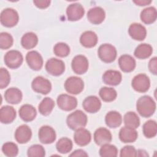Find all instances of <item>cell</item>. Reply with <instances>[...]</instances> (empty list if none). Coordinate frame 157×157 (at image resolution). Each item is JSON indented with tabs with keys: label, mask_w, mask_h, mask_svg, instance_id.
Instances as JSON below:
<instances>
[{
	"label": "cell",
	"mask_w": 157,
	"mask_h": 157,
	"mask_svg": "<svg viewBox=\"0 0 157 157\" xmlns=\"http://www.w3.org/2000/svg\"><path fill=\"white\" fill-rule=\"evenodd\" d=\"M136 109L140 115L145 118H148L155 113L156 103L152 98L147 95H144L137 100Z\"/></svg>",
	"instance_id": "cell-1"
},
{
	"label": "cell",
	"mask_w": 157,
	"mask_h": 157,
	"mask_svg": "<svg viewBox=\"0 0 157 157\" xmlns=\"http://www.w3.org/2000/svg\"><path fill=\"white\" fill-rule=\"evenodd\" d=\"M86 115L80 110H77L70 113L66 119L68 127L72 130L84 128L87 123Z\"/></svg>",
	"instance_id": "cell-2"
},
{
	"label": "cell",
	"mask_w": 157,
	"mask_h": 157,
	"mask_svg": "<svg viewBox=\"0 0 157 157\" xmlns=\"http://www.w3.org/2000/svg\"><path fill=\"white\" fill-rule=\"evenodd\" d=\"M18 12L13 9L6 8L2 10L0 15L1 24L7 28L15 26L18 22Z\"/></svg>",
	"instance_id": "cell-3"
},
{
	"label": "cell",
	"mask_w": 157,
	"mask_h": 157,
	"mask_svg": "<svg viewBox=\"0 0 157 157\" xmlns=\"http://www.w3.org/2000/svg\"><path fill=\"white\" fill-rule=\"evenodd\" d=\"M98 54L99 58L104 63H112L116 59L117 52L115 47L110 44H104L99 46Z\"/></svg>",
	"instance_id": "cell-4"
},
{
	"label": "cell",
	"mask_w": 157,
	"mask_h": 157,
	"mask_svg": "<svg viewBox=\"0 0 157 157\" xmlns=\"http://www.w3.org/2000/svg\"><path fill=\"white\" fill-rule=\"evenodd\" d=\"M64 88L67 93L72 94H78L83 90L84 83L81 78L72 76L67 78L65 81Z\"/></svg>",
	"instance_id": "cell-5"
},
{
	"label": "cell",
	"mask_w": 157,
	"mask_h": 157,
	"mask_svg": "<svg viewBox=\"0 0 157 157\" xmlns=\"http://www.w3.org/2000/svg\"><path fill=\"white\" fill-rule=\"evenodd\" d=\"M23 61L22 54L18 50H11L7 52L4 56V63L10 69L19 67Z\"/></svg>",
	"instance_id": "cell-6"
},
{
	"label": "cell",
	"mask_w": 157,
	"mask_h": 157,
	"mask_svg": "<svg viewBox=\"0 0 157 157\" xmlns=\"http://www.w3.org/2000/svg\"><path fill=\"white\" fill-rule=\"evenodd\" d=\"M45 69L50 75L59 76L64 72L65 64L62 60L55 58H52L47 61L45 64Z\"/></svg>",
	"instance_id": "cell-7"
},
{
	"label": "cell",
	"mask_w": 157,
	"mask_h": 157,
	"mask_svg": "<svg viewBox=\"0 0 157 157\" xmlns=\"http://www.w3.org/2000/svg\"><path fill=\"white\" fill-rule=\"evenodd\" d=\"M131 85L135 91L139 93H145L148 90L150 86V81L146 74H139L134 77Z\"/></svg>",
	"instance_id": "cell-8"
},
{
	"label": "cell",
	"mask_w": 157,
	"mask_h": 157,
	"mask_svg": "<svg viewBox=\"0 0 157 157\" xmlns=\"http://www.w3.org/2000/svg\"><path fill=\"white\" fill-rule=\"evenodd\" d=\"M31 87L36 93L47 94L52 90V84L48 79L42 76H37L33 80Z\"/></svg>",
	"instance_id": "cell-9"
},
{
	"label": "cell",
	"mask_w": 157,
	"mask_h": 157,
	"mask_svg": "<svg viewBox=\"0 0 157 157\" xmlns=\"http://www.w3.org/2000/svg\"><path fill=\"white\" fill-rule=\"evenodd\" d=\"M57 104L59 108L64 111H71L77 105V99L67 94H61L57 98Z\"/></svg>",
	"instance_id": "cell-10"
},
{
	"label": "cell",
	"mask_w": 157,
	"mask_h": 157,
	"mask_svg": "<svg viewBox=\"0 0 157 157\" xmlns=\"http://www.w3.org/2000/svg\"><path fill=\"white\" fill-rule=\"evenodd\" d=\"M88 61L84 55H76L72 60V69L77 74L82 75L85 74L88 69Z\"/></svg>",
	"instance_id": "cell-11"
},
{
	"label": "cell",
	"mask_w": 157,
	"mask_h": 157,
	"mask_svg": "<svg viewBox=\"0 0 157 157\" xmlns=\"http://www.w3.org/2000/svg\"><path fill=\"white\" fill-rule=\"evenodd\" d=\"M26 61L28 66L34 71H39L43 66V58L37 51L32 50L27 53Z\"/></svg>",
	"instance_id": "cell-12"
},
{
	"label": "cell",
	"mask_w": 157,
	"mask_h": 157,
	"mask_svg": "<svg viewBox=\"0 0 157 157\" xmlns=\"http://www.w3.org/2000/svg\"><path fill=\"white\" fill-rule=\"evenodd\" d=\"M38 137L40 142L44 144H50L56 140V132L54 129L47 125L42 126L39 130Z\"/></svg>",
	"instance_id": "cell-13"
},
{
	"label": "cell",
	"mask_w": 157,
	"mask_h": 157,
	"mask_svg": "<svg viewBox=\"0 0 157 157\" xmlns=\"http://www.w3.org/2000/svg\"><path fill=\"white\" fill-rule=\"evenodd\" d=\"M85 13L83 7L79 3H73L68 6L66 9V15L68 20L71 21L81 19Z\"/></svg>",
	"instance_id": "cell-14"
},
{
	"label": "cell",
	"mask_w": 157,
	"mask_h": 157,
	"mask_svg": "<svg viewBox=\"0 0 157 157\" xmlns=\"http://www.w3.org/2000/svg\"><path fill=\"white\" fill-rule=\"evenodd\" d=\"M14 136L17 142L19 144H26L31 139L32 131L28 125L22 124L17 128Z\"/></svg>",
	"instance_id": "cell-15"
},
{
	"label": "cell",
	"mask_w": 157,
	"mask_h": 157,
	"mask_svg": "<svg viewBox=\"0 0 157 157\" xmlns=\"http://www.w3.org/2000/svg\"><path fill=\"white\" fill-rule=\"evenodd\" d=\"M82 106L86 112L94 113L99 110L101 107V102L97 96H89L83 100Z\"/></svg>",
	"instance_id": "cell-16"
},
{
	"label": "cell",
	"mask_w": 157,
	"mask_h": 157,
	"mask_svg": "<svg viewBox=\"0 0 157 157\" xmlns=\"http://www.w3.org/2000/svg\"><path fill=\"white\" fill-rule=\"evenodd\" d=\"M105 13L101 7H94L90 9L87 13L88 21L94 25L101 24L105 19Z\"/></svg>",
	"instance_id": "cell-17"
},
{
	"label": "cell",
	"mask_w": 157,
	"mask_h": 157,
	"mask_svg": "<svg viewBox=\"0 0 157 157\" xmlns=\"http://www.w3.org/2000/svg\"><path fill=\"white\" fill-rule=\"evenodd\" d=\"M112 137L110 131L105 128H99L94 133V140L98 145L109 144Z\"/></svg>",
	"instance_id": "cell-18"
},
{
	"label": "cell",
	"mask_w": 157,
	"mask_h": 157,
	"mask_svg": "<svg viewBox=\"0 0 157 157\" xmlns=\"http://www.w3.org/2000/svg\"><path fill=\"white\" fill-rule=\"evenodd\" d=\"M128 33L133 39L141 41L144 40L146 37L147 30L142 25L134 23L129 26L128 29Z\"/></svg>",
	"instance_id": "cell-19"
},
{
	"label": "cell",
	"mask_w": 157,
	"mask_h": 157,
	"mask_svg": "<svg viewBox=\"0 0 157 157\" xmlns=\"http://www.w3.org/2000/svg\"><path fill=\"white\" fill-rule=\"evenodd\" d=\"M122 80L121 74L115 70L106 71L102 75V80L106 85L117 86L120 83Z\"/></svg>",
	"instance_id": "cell-20"
},
{
	"label": "cell",
	"mask_w": 157,
	"mask_h": 157,
	"mask_svg": "<svg viewBox=\"0 0 157 157\" xmlns=\"http://www.w3.org/2000/svg\"><path fill=\"white\" fill-rule=\"evenodd\" d=\"M74 139L75 144L79 146H85L88 145L91 140V135L90 132L82 128L75 130L74 135Z\"/></svg>",
	"instance_id": "cell-21"
},
{
	"label": "cell",
	"mask_w": 157,
	"mask_h": 157,
	"mask_svg": "<svg viewBox=\"0 0 157 157\" xmlns=\"http://www.w3.org/2000/svg\"><path fill=\"white\" fill-rule=\"evenodd\" d=\"M138 133L136 129L127 126L121 128L119 132V138L123 143H132L136 140Z\"/></svg>",
	"instance_id": "cell-22"
},
{
	"label": "cell",
	"mask_w": 157,
	"mask_h": 157,
	"mask_svg": "<svg viewBox=\"0 0 157 157\" xmlns=\"http://www.w3.org/2000/svg\"><path fill=\"white\" fill-rule=\"evenodd\" d=\"M118 64L121 70L124 72H130L136 67L134 58L129 55H123L118 59Z\"/></svg>",
	"instance_id": "cell-23"
},
{
	"label": "cell",
	"mask_w": 157,
	"mask_h": 157,
	"mask_svg": "<svg viewBox=\"0 0 157 157\" xmlns=\"http://www.w3.org/2000/svg\"><path fill=\"white\" fill-rule=\"evenodd\" d=\"M19 116L25 122L33 121L36 117V109L30 104H24L21 106L18 111Z\"/></svg>",
	"instance_id": "cell-24"
},
{
	"label": "cell",
	"mask_w": 157,
	"mask_h": 157,
	"mask_svg": "<svg viewBox=\"0 0 157 157\" xmlns=\"http://www.w3.org/2000/svg\"><path fill=\"white\" fill-rule=\"evenodd\" d=\"M16 117V111L10 105H4L0 110V121L3 124L12 123Z\"/></svg>",
	"instance_id": "cell-25"
},
{
	"label": "cell",
	"mask_w": 157,
	"mask_h": 157,
	"mask_svg": "<svg viewBox=\"0 0 157 157\" xmlns=\"http://www.w3.org/2000/svg\"><path fill=\"white\" fill-rule=\"evenodd\" d=\"M4 98L7 102L11 104H17L22 99V93L17 88L12 87L6 90L4 93Z\"/></svg>",
	"instance_id": "cell-26"
},
{
	"label": "cell",
	"mask_w": 157,
	"mask_h": 157,
	"mask_svg": "<svg viewBox=\"0 0 157 157\" xmlns=\"http://www.w3.org/2000/svg\"><path fill=\"white\" fill-rule=\"evenodd\" d=\"M98 40L96 34L92 31H86L83 33L80 37V44L86 48L94 47L97 44Z\"/></svg>",
	"instance_id": "cell-27"
},
{
	"label": "cell",
	"mask_w": 157,
	"mask_h": 157,
	"mask_svg": "<svg viewBox=\"0 0 157 157\" xmlns=\"http://www.w3.org/2000/svg\"><path fill=\"white\" fill-rule=\"evenodd\" d=\"M105 121L108 127L116 128L120 126L122 123L121 115L117 111H110L105 115Z\"/></svg>",
	"instance_id": "cell-28"
},
{
	"label": "cell",
	"mask_w": 157,
	"mask_h": 157,
	"mask_svg": "<svg viewBox=\"0 0 157 157\" xmlns=\"http://www.w3.org/2000/svg\"><path fill=\"white\" fill-rule=\"evenodd\" d=\"M157 12L154 7H148L140 13V19L143 23L147 25H150L154 23L156 20Z\"/></svg>",
	"instance_id": "cell-29"
},
{
	"label": "cell",
	"mask_w": 157,
	"mask_h": 157,
	"mask_svg": "<svg viewBox=\"0 0 157 157\" xmlns=\"http://www.w3.org/2000/svg\"><path fill=\"white\" fill-rule=\"evenodd\" d=\"M38 43V37L37 35L33 33L29 32L25 34L21 39V44L25 49H31L34 48Z\"/></svg>",
	"instance_id": "cell-30"
},
{
	"label": "cell",
	"mask_w": 157,
	"mask_h": 157,
	"mask_svg": "<svg viewBox=\"0 0 157 157\" xmlns=\"http://www.w3.org/2000/svg\"><path fill=\"white\" fill-rule=\"evenodd\" d=\"M153 52L152 47L148 44H141L135 49L134 54L138 59H146L151 56Z\"/></svg>",
	"instance_id": "cell-31"
},
{
	"label": "cell",
	"mask_w": 157,
	"mask_h": 157,
	"mask_svg": "<svg viewBox=\"0 0 157 157\" xmlns=\"http://www.w3.org/2000/svg\"><path fill=\"white\" fill-rule=\"evenodd\" d=\"M54 107H55L54 101L49 97H46L44 98L42 101L40 102L38 106V109H39V113L41 115L47 116L50 114Z\"/></svg>",
	"instance_id": "cell-32"
},
{
	"label": "cell",
	"mask_w": 157,
	"mask_h": 157,
	"mask_svg": "<svg viewBox=\"0 0 157 157\" xmlns=\"http://www.w3.org/2000/svg\"><path fill=\"white\" fill-rule=\"evenodd\" d=\"M123 121L125 126L136 129L140 125V119L138 115L134 112L126 113L123 117Z\"/></svg>",
	"instance_id": "cell-33"
},
{
	"label": "cell",
	"mask_w": 157,
	"mask_h": 157,
	"mask_svg": "<svg viewBox=\"0 0 157 157\" xmlns=\"http://www.w3.org/2000/svg\"><path fill=\"white\" fill-rule=\"evenodd\" d=\"M56 148L59 153L66 154L71 151L72 148V142L67 137H62L56 142Z\"/></svg>",
	"instance_id": "cell-34"
},
{
	"label": "cell",
	"mask_w": 157,
	"mask_h": 157,
	"mask_svg": "<svg viewBox=\"0 0 157 157\" xmlns=\"http://www.w3.org/2000/svg\"><path fill=\"white\" fill-rule=\"evenodd\" d=\"M142 131L144 135L147 138L154 137L157 133L156 122L153 120H148L144 124Z\"/></svg>",
	"instance_id": "cell-35"
},
{
	"label": "cell",
	"mask_w": 157,
	"mask_h": 157,
	"mask_svg": "<svg viewBox=\"0 0 157 157\" xmlns=\"http://www.w3.org/2000/svg\"><path fill=\"white\" fill-rule=\"evenodd\" d=\"M99 94L101 98L105 102H112L117 96V91L114 88L107 86L102 87L99 91Z\"/></svg>",
	"instance_id": "cell-36"
},
{
	"label": "cell",
	"mask_w": 157,
	"mask_h": 157,
	"mask_svg": "<svg viewBox=\"0 0 157 157\" xmlns=\"http://www.w3.org/2000/svg\"><path fill=\"white\" fill-rule=\"evenodd\" d=\"M99 155L102 157L117 156L118 155V149L113 145L106 144L101 145L99 149Z\"/></svg>",
	"instance_id": "cell-37"
},
{
	"label": "cell",
	"mask_w": 157,
	"mask_h": 157,
	"mask_svg": "<svg viewBox=\"0 0 157 157\" xmlns=\"http://www.w3.org/2000/svg\"><path fill=\"white\" fill-rule=\"evenodd\" d=\"M3 153L8 157H14L18 155V148L17 144L12 142H7L3 144L2 147Z\"/></svg>",
	"instance_id": "cell-38"
},
{
	"label": "cell",
	"mask_w": 157,
	"mask_h": 157,
	"mask_svg": "<svg viewBox=\"0 0 157 157\" xmlns=\"http://www.w3.org/2000/svg\"><path fill=\"white\" fill-rule=\"evenodd\" d=\"M53 52L57 56L66 57L70 53V48L67 44L64 42H59L53 47Z\"/></svg>",
	"instance_id": "cell-39"
},
{
	"label": "cell",
	"mask_w": 157,
	"mask_h": 157,
	"mask_svg": "<svg viewBox=\"0 0 157 157\" xmlns=\"http://www.w3.org/2000/svg\"><path fill=\"white\" fill-rule=\"evenodd\" d=\"M27 155L29 157H44L45 155V151L42 145L35 144L28 149Z\"/></svg>",
	"instance_id": "cell-40"
},
{
	"label": "cell",
	"mask_w": 157,
	"mask_h": 157,
	"mask_svg": "<svg viewBox=\"0 0 157 157\" xmlns=\"http://www.w3.org/2000/svg\"><path fill=\"white\" fill-rule=\"evenodd\" d=\"M13 39L12 36L6 32L0 34V48L2 50H6L11 47L13 45Z\"/></svg>",
	"instance_id": "cell-41"
},
{
	"label": "cell",
	"mask_w": 157,
	"mask_h": 157,
	"mask_svg": "<svg viewBox=\"0 0 157 157\" xmlns=\"http://www.w3.org/2000/svg\"><path fill=\"white\" fill-rule=\"evenodd\" d=\"M10 81V75L9 71L4 68L1 67L0 70V88L3 89L7 87Z\"/></svg>",
	"instance_id": "cell-42"
},
{
	"label": "cell",
	"mask_w": 157,
	"mask_h": 157,
	"mask_svg": "<svg viewBox=\"0 0 157 157\" xmlns=\"http://www.w3.org/2000/svg\"><path fill=\"white\" fill-rule=\"evenodd\" d=\"M120 156L121 157L137 156V150L133 146L126 145L121 149Z\"/></svg>",
	"instance_id": "cell-43"
},
{
	"label": "cell",
	"mask_w": 157,
	"mask_h": 157,
	"mask_svg": "<svg viewBox=\"0 0 157 157\" xmlns=\"http://www.w3.org/2000/svg\"><path fill=\"white\" fill-rule=\"evenodd\" d=\"M156 63H157V58L156 57L152 58L148 63V69H149L150 71L154 75H156V73H157V69H156L157 64Z\"/></svg>",
	"instance_id": "cell-44"
},
{
	"label": "cell",
	"mask_w": 157,
	"mask_h": 157,
	"mask_svg": "<svg viewBox=\"0 0 157 157\" xmlns=\"http://www.w3.org/2000/svg\"><path fill=\"white\" fill-rule=\"evenodd\" d=\"M34 5L39 9H45L50 6V1L49 0H35L33 1Z\"/></svg>",
	"instance_id": "cell-45"
},
{
	"label": "cell",
	"mask_w": 157,
	"mask_h": 157,
	"mask_svg": "<svg viewBox=\"0 0 157 157\" xmlns=\"http://www.w3.org/2000/svg\"><path fill=\"white\" fill-rule=\"evenodd\" d=\"M69 156H88V155L83 150L78 149L74 151L71 154H70Z\"/></svg>",
	"instance_id": "cell-46"
},
{
	"label": "cell",
	"mask_w": 157,
	"mask_h": 157,
	"mask_svg": "<svg viewBox=\"0 0 157 157\" xmlns=\"http://www.w3.org/2000/svg\"><path fill=\"white\" fill-rule=\"evenodd\" d=\"M136 4L140 6H145L147 5H149L151 3V1L149 0H137L133 1Z\"/></svg>",
	"instance_id": "cell-47"
},
{
	"label": "cell",
	"mask_w": 157,
	"mask_h": 157,
	"mask_svg": "<svg viewBox=\"0 0 157 157\" xmlns=\"http://www.w3.org/2000/svg\"><path fill=\"white\" fill-rule=\"evenodd\" d=\"M137 156H148V155L147 154V153L144 150H141L139 149L137 151Z\"/></svg>",
	"instance_id": "cell-48"
}]
</instances>
